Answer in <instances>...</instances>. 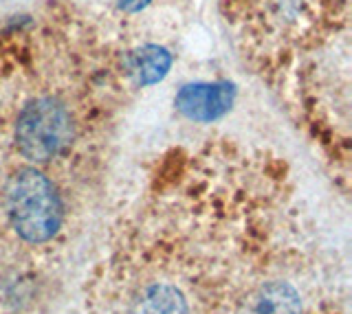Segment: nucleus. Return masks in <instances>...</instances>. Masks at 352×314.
<instances>
[{
	"mask_svg": "<svg viewBox=\"0 0 352 314\" xmlns=\"http://www.w3.org/2000/svg\"><path fill=\"white\" fill-rule=\"evenodd\" d=\"M11 229L27 244L53 240L64 222V202L53 180L36 167H20L5 182Z\"/></svg>",
	"mask_w": 352,
	"mask_h": 314,
	"instance_id": "f257e3e1",
	"label": "nucleus"
},
{
	"mask_svg": "<svg viewBox=\"0 0 352 314\" xmlns=\"http://www.w3.org/2000/svg\"><path fill=\"white\" fill-rule=\"evenodd\" d=\"M77 136L75 110L60 93H36L20 106L14 123V143L31 163H49L62 156Z\"/></svg>",
	"mask_w": 352,
	"mask_h": 314,
	"instance_id": "f03ea898",
	"label": "nucleus"
},
{
	"mask_svg": "<svg viewBox=\"0 0 352 314\" xmlns=\"http://www.w3.org/2000/svg\"><path fill=\"white\" fill-rule=\"evenodd\" d=\"M236 99V88L231 84H190L176 95V108L190 121L212 123L229 112Z\"/></svg>",
	"mask_w": 352,
	"mask_h": 314,
	"instance_id": "7ed1b4c3",
	"label": "nucleus"
},
{
	"mask_svg": "<svg viewBox=\"0 0 352 314\" xmlns=\"http://www.w3.org/2000/svg\"><path fill=\"white\" fill-rule=\"evenodd\" d=\"M172 67V56L163 47L148 45L135 53L124 56V71L139 86H152L161 82Z\"/></svg>",
	"mask_w": 352,
	"mask_h": 314,
	"instance_id": "20e7f679",
	"label": "nucleus"
},
{
	"mask_svg": "<svg viewBox=\"0 0 352 314\" xmlns=\"http://www.w3.org/2000/svg\"><path fill=\"white\" fill-rule=\"evenodd\" d=\"M247 314H302V301L291 284L271 281L249 299Z\"/></svg>",
	"mask_w": 352,
	"mask_h": 314,
	"instance_id": "39448f33",
	"label": "nucleus"
},
{
	"mask_svg": "<svg viewBox=\"0 0 352 314\" xmlns=\"http://www.w3.org/2000/svg\"><path fill=\"white\" fill-rule=\"evenodd\" d=\"M130 314H190V306L181 290L170 284H152L132 301Z\"/></svg>",
	"mask_w": 352,
	"mask_h": 314,
	"instance_id": "423d86ee",
	"label": "nucleus"
},
{
	"mask_svg": "<svg viewBox=\"0 0 352 314\" xmlns=\"http://www.w3.org/2000/svg\"><path fill=\"white\" fill-rule=\"evenodd\" d=\"M117 5H119L121 12L137 14V12H141V9H146L150 5V0H117Z\"/></svg>",
	"mask_w": 352,
	"mask_h": 314,
	"instance_id": "0eeeda50",
	"label": "nucleus"
}]
</instances>
